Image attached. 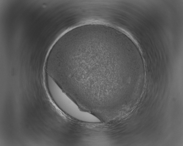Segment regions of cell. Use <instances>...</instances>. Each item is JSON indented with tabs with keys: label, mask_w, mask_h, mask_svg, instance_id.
Listing matches in <instances>:
<instances>
[{
	"label": "cell",
	"mask_w": 183,
	"mask_h": 146,
	"mask_svg": "<svg viewBox=\"0 0 183 146\" xmlns=\"http://www.w3.org/2000/svg\"><path fill=\"white\" fill-rule=\"evenodd\" d=\"M116 37L105 30H86L71 37L61 49L51 76L78 106L100 110L115 102Z\"/></svg>",
	"instance_id": "obj_1"
}]
</instances>
